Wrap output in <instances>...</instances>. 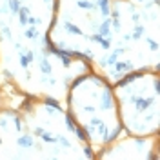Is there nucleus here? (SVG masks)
I'll return each mask as SVG.
<instances>
[{
    "instance_id": "obj_4",
    "label": "nucleus",
    "mask_w": 160,
    "mask_h": 160,
    "mask_svg": "<svg viewBox=\"0 0 160 160\" xmlns=\"http://www.w3.org/2000/svg\"><path fill=\"white\" fill-rule=\"evenodd\" d=\"M64 108L95 157L124 135L113 84L95 71L89 69L71 80Z\"/></svg>"
},
{
    "instance_id": "obj_3",
    "label": "nucleus",
    "mask_w": 160,
    "mask_h": 160,
    "mask_svg": "<svg viewBox=\"0 0 160 160\" xmlns=\"http://www.w3.org/2000/svg\"><path fill=\"white\" fill-rule=\"evenodd\" d=\"M0 158L93 160L95 153L66 108L44 97L0 104Z\"/></svg>"
},
{
    "instance_id": "obj_6",
    "label": "nucleus",
    "mask_w": 160,
    "mask_h": 160,
    "mask_svg": "<svg viewBox=\"0 0 160 160\" xmlns=\"http://www.w3.org/2000/svg\"><path fill=\"white\" fill-rule=\"evenodd\" d=\"M158 135L151 137H131L126 135L124 138L118 137L115 142L106 146L95 158L100 160H157L158 158Z\"/></svg>"
},
{
    "instance_id": "obj_7",
    "label": "nucleus",
    "mask_w": 160,
    "mask_h": 160,
    "mask_svg": "<svg viewBox=\"0 0 160 160\" xmlns=\"http://www.w3.org/2000/svg\"><path fill=\"white\" fill-rule=\"evenodd\" d=\"M131 2L137 6H142V8H160L158 0H131Z\"/></svg>"
},
{
    "instance_id": "obj_2",
    "label": "nucleus",
    "mask_w": 160,
    "mask_h": 160,
    "mask_svg": "<svg viewBox=\"0 0 160 160\" xmlns=\"http://www.w3.org/2000/svg\"><path fill=\"white\" fill-rule=\"evenodd\" d=\"M57 0H0V93L64 106L71 80L89 71L49 42Z\"/></svg>"
},
{
    "instance_id": "obj_1",
    "label": "nucleus",
    "mask_w": 160,
    "mask_h": 160,
    "mask_svg": "<svg viewBox=\"0 0 160 160\" xmlns=\"http://www.w3.org/2000/svg\"><path fill=\"white\" fill-rule=\"evenodd\" d=\"M49 42L115 84L135 71L158 69L160 8L131 0H57Z\"/></svg>"
},
{
    "instance_id": "obj_5",
    "label": "nucleus",
    "mask_w": 160,
    "mask_h": 160,
    "mask_svg": "<svg viewBox=\"0 0 160 160\" xmlns=\"http://www.w3.org/2000/svg\"><path fill=\"white\" fill-rule=\"evenodd\" d=\"M122 131L131 137L160 133V71H135L113 84Z\"/></svg>"
}]
</instances>
